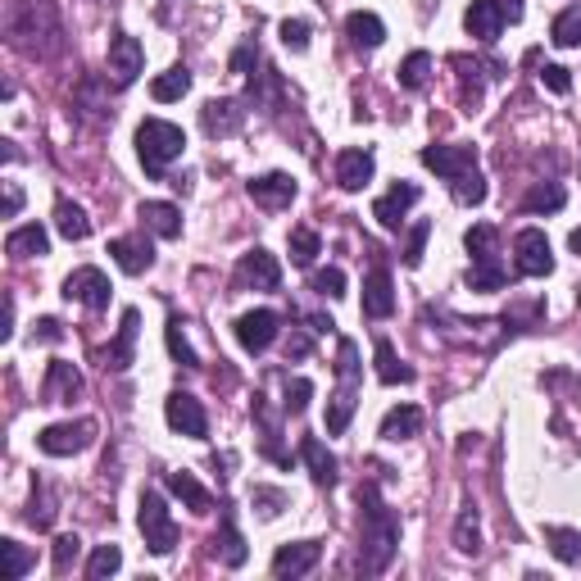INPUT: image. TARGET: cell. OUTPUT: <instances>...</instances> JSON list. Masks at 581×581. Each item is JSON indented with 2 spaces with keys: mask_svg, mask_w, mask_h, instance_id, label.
Here are the masks:
<instances>
[{
  "mask_svg": "<svg viewBox=\"0 0 581 581\" xmlns=\"http://www.w3.org/2000/svg\"><path fill=\"white\" fill-rule=\"evenodd\" d=\"M64 336V327H60V318H37L32 323V341H46V345H55Z\"/></svg>",
  "mask_w": 581,
  "mask_h": 581,
  "instance_id": "cell-53",
  "label": "cell"
},
{
  "mask_svg": "<svg viewBox=\"0 0 581 581\" xmlns=\"http://www.w3.org/2000/svg\"><path fill=\"white\" fill-rule=\"evenodd\" d=\"M522 10H527L522 0H500V14H504V23H518V19H522Z\"/></svg>",
  "mask_w": 581,
  "mask_h": 581,
  "instance_id": "cell-56",
  "label": "cell"
},
{
  "mask_svg": "<svg viewBox=\"0 0 581 581\" xmlns=\"http://www.w3.org/2000/svg\"><path fill=\"white\" fill-rule=\"evenodd\" d=\"M463 28L473 32L477 41H495L504 28V14H500V0H473L468 14H463Z\"/></svg>",
  "mask_w": 581,
  "mask_h": 581,
  "instance_id": "cell-21",
  "label": "cell"
},
{
  "mask_svg": "<svg viewBox=\"0 0 581 581\" xmlns=\"http://www.w3.org/2000/svg\"><path fill=\"white\" fill-rule=\"evenodd\" d=\"M32 563H37V554H32L28 545H19V541H0V572H5V581L28 577Z\"/></svg>",
  "mask_w": 581,
  "mask_h": 581,
  "instance_id": "cell-30",
  "label": "cell"
},
{
  "mask_svg": "<svg viewBox=\"0 0 581 581\" xmlns=\"http://www.w3.org/2000/svg\"><path fill=\"white\" fill-rule=\"evenodd\" d=\"M355 395L359 391H336L332 404H327V432L341 436L345 427H350V418H355Z\"/></svg>",
  "mask_w": 581,
  "mask_h": 581,
  "instance_id": "cell-40",
  "label": "cell"
},
{
  "mask_svg": "<svg viewBox=\"0 0 581 581\" xmlns=\"http://www.w3.org/2000/svg\"><path fill=\"white\" fill-rule=\"evenodd\" d=\"M73 395H82V373L64 359L46 368V386H41V404H69Z\"/></svg>",
  "mask_w": 581,
  "mask_h": 581,
  "instance_id": "cell-14",
  "label": "cell"
},
{
  "mask_svg": "<svg viewBox=\"0 0 581 581\" xmlns=\"http://www.w3.org/2000/svg\"><path fill=\"white\" fill-rule=\"evenodd\" d=\"M78 554H82L78 536H60V541H55V554H50V559H55V572H60V577H69V568L78 563Z\"/></svg>",
  "mask_w": 581,
  "mask_h": 581,
  "instance_id": "cell-49",
  "label": "cell"
},
{
  "mask_svg": "<svg viewBox=\"0 0 581 581\" xmlns=\"http://www.w3.org/2000/svg\"><path fill=\"white\" fill-rule=\"evenodd\" d=\"M277 327H282V318L273 309H250V314L237 318V341L246 345L250 355H264L268 345L277 341Z\"/></svg>",
  "mask_w": 581,
  "mask_h": 581,
  "instance_id": "cell-8",
  "label": "cell"
},
{
  "mask_svg": "<svg viewBox=\"0 0 581 581\" xmlns=\"http://www.w3.org/2000/svg\"><path fill=\"white\" fill-rule=\"evenodd\" d=\"M563 200H568V191H563L559 182H541V187L527 191L522 209H527V214H554V209H563Z\"/></svg>",
  "mask_w": 581,
  "mask_h": 581,
  "instance_id": "cell-35",
  "label": "cell"
},
{
  "mask_svg": "<svg viewBox=\"0 0 581 581\" xmlns=\"http://www.w3.org/2000/svg\"><path fill=\"white\" fill-rule=\"evenodd\" d=\"M286 355H291V359H305L309 355V336H291V341H286Z\"/></svg>",
  "mask_w": 581,
  "mask_h": 581,
  "instance_id": "cell-55",
  "label": "cell"
},
{
  "mask_svg": "<svg viewBox=\"0 0 581 581\" xmlns=\"http://www.w3.org/2000/svg\"><path fill=\"white\" fill-rule=\"evenodd\" d=\"M0 336H14V300H5V327H0Z\"/></svg>",
  "mask_w": 581,
  "mask_h": 581,
  "instance_id": "cell-57",
  "label": "cell"
},
{
  "mask_svg": "<svg viewBox=\"0 0 581 581\" xmlns=\"http://www.w3.org/2000/svg\"><path fill=\"white\" fill-rule=\"evenodd\" d=\"M568 246H572V255H581V227H577V232H572V237H568Z\"/></svg>",
  "mask_w": 581,
  "mask_h": 581,
  "instance_id": "cell-58",
  "label": "cell"
},
{
  "mask_svg": "<svg viewBox=\"0 0 581 581\" xmlns=\"http://www.w3.org/2000/svg\"><path fill=\"white\" fill-rule=\"evenodd\" d=\"M545 545L559 563H581V532L572 527H545Z\"/></svg>",
  "mask_w": 581,
  "mask_h": 581,
  "instance_id": "cell-32",
  "label": "cell"
},
{
  "mask_svg": "<svg viewBox=\"0 0 581 581\" xmlns=\"http://www.w3.org/2000/svg\"><path fill=\"white\" fill-rule=\"evenodd\" d=\"M418 196H423V191H418L414 182H395V187L386 191V196H377V205H373V218H377V223L386 227V232H395V227L404 223V214H409V209L418 205Z\"/></svg>",
  "mask_w": 581,
  "mask_h": 581,
  "instance_id": "cell-11",
  "label": "cell"
},
{
  "mask_svg": "<svg viewBox=\"0 0 581 581\" xmlns=\"http://www.w3.org/2000/svg\"><path fill=\"white\" fill-rule=\"evenodd\" d=\"M277 32H282V46L286 50H309V23L305 19H286Z\"/></svg>",
  "mask_w": 581,
  "mask_h": 581,
  "instance_id": "cell-51",
  "label": "cell"
},
{
  "mask_svg": "<svg viewBox=\"0 0 581 581\" xmlns=\"http://www.w3.org/2000/svg\"><path fill=\"white\" fill-rule=\"evenodd\" d=\"M164 341H168V355L178 359L182 368H200V355H196V350H191L187 332H182V318H168V327H164Z\"/></svg>",
  "mask_w": 581,
  "mask_h": 581,
  "instance_id": "cell-37",
  "label": "cell"
},
{
  "mask_svg": "<svg viewBox=\"0 0 581 581\" xmlns=\"http://www.w3.org/2000/svg\"><path fill=\"white\" fill-rule=\"evenodd\" d=\"M454 545H459L463 554H477V550H482V532H477V513L473 509H463L459 522H454Z\"/></svg>",
  "mask_w": 581,
  "mask_h": 581,
  "instance_id": "cell-45",
  "label": "cell"
},
{
  "mask_svg": "<svg viewBox=\"0 0 581 581\" xmlns=\"http://www.w3.org/2000/svg\"><path fill=\"white\" fill-rule=\"evenodd\" d=\"M427 73H432V55H427V50H414V55L400 64V87L404 91H418L427 82Z\"/></svg>",
  "mask_w": 581,
  "mask_h": 581,
  "instance_id": "cell-43",
  "label": "cell"
},
{
  "mask_svg": "<svg viewBox=\"0 0 581 581\" xmlns=\"http://www.w3.org/2000/svg\"><path fill=\"white\" fill-rule=\"evenodd\" d=\"M214 550H218V559H223L227 568H241V563L250 559V550H246V541H241L232 513H223V527H218V536H214Z\"/></svg>",
  "mask_w": 581,
  "mask_h": 581,
  "instance_id": "cell-27",
  "label": "cell"
},
{
  "mask_svg": "<svg viewBox=\"0 0 581 581\" xmlns=\"http://www.w3.org/2000/svg\"><path fill=\"white\" fill-rule=\"evenodd\" d=\"M495 227L491 223H477V227H468V237H463V246H468V255H473V264L477 259H495Z\"/></svg>",
  "mask_w": 581,
  "mask_h": 581,
  "instance_id": "cell-44",
  "label": "cell"
},
{
  "mask_svg": "<svg viewBox=\"0 0 581 581\" xmlns=\"http://www.w3.org/2000/svg\"><path fill=\"white\" fill-rule=\"evenodd\" d=\"M237 282L241 286H255V291H277V286H282V268H277V259L268 255L264 246H255V250H246V255H241Z\"/></svg>",
  "mask_w": 581,
  "mask_h": 581,
  "instance_id": "cell-10",
  "label": "cell"
},
{
  "mask_svg": "<svg viewBox=\"0 0 581 581\" xmlns=\"http://www.w3.org/2000/svg\"><path fill=\"white\" fill-rule=\"evenodd\" d=\"M55 227L64 232V241H87L91 237V218L82 214L73 200H60V205H55Z\"/></svg>",
  "mask_w": 581,
  "mask_h": 581,
  "instance_id": "cell-31",
  "label": "cell"
},
{
  "mask_svg": "<svg viewBox=\"0 0 581 581\" xmlns=\"http://www.w3.org/2000/svg\"><path fill=\"white\" fill-rule=\"evenodd\" d=\"M168 491L178 495L191 513H209V504H214V495H209L191 473H168Z\"/></svg>",
  "mask_w": 581,
  "mask_h": 581,
  "instance_id": "cell-28",
  "label": "cell"
},
{
  "mask_svg": "<svg viewBox=\"0 0 581 581\" xmlns=\"http://www.w3.org/2000/svg\"><path fill=\"white\" fill-rule=\"evenodd\" d=\"M309 395H314V382L309 377H286V414H305L309 409Z\"/></svg>",
  "mask_w": 581,
  "mask_h": 581,
  "instance_id": "cell-46",
  "label": "cell"
},
{
  "mask_svg": "<svg viewBox=\"0 0 581 581\" xmlns=\"http://www.w3.org/2000/svg\"><path fill=\"white\" fill-rule=\"evenodd\" d=\"M109 255H114V264H119L128 277H141L150 264H155V250H150L146 237H119V241H109Z\"/></svg>",
  "mask_w": 581,
  "mask_h": 581,
  "instance_id": "cell-16",
  "label": "cell"
},
{
  "mask_svg": "<svg viewBox=\"0 0 581 581\" xmlns=\"http://www.w3.org/2000/svg\"><path fill=\"white\" fill-rule=\"evenodd\" d=\"M191 91V73L187 69H168V73H159L155 82H150V96L159 100V105H168V100H182Z\"/></svg>",
  "mask_w": 581,
  "mask_h": 581,
  "instance_id": "cell-34",
  "label": "cell"
},
{
  "mask_svg": "<svg viewBox=\"0 0 581 581\" xmlns=\"http://www.w3.org/2000/svg\"><path fill=\"white\" fill-rule=\"evenodd\" d=\"M418 427H423V409L418 404H400V409H391L382 418V441H409V436H418Z\"/></svg>",
  "mask_w": 581,
  "mask_h": 581,
  "instance_id": "cell-26",
  "label": "cell"
},
{
  "mask_svg": "<svg viewBox=\"0 0 581 581\" xmlns=\"http://www.w3.org/2000/svg\"><path fill=\"white\" fill-rule=\"evenodd\" d=\"M423 164L432 173H441L445 182H454L459 173L477 168V150L473 146H423Z\"/></svg>",
  "mask_w": 581,
  "mask_h": 581,
  "instance_id": "cell-12",
  "label": "cell"
},
{
  "mask_svg": "<svg viewBox=\"0 0 581 581\" xmlns=\"http://www.w3.org/2000/svg\"><path fill=\"white\" fill-rule=\"evenodd\" d=\"M182 146H187V137H182L178 123H168V119H146L137 128V155L141 164H146V173H164L173 159L182 155Z\"/></svg>",
  "mask_w": 581,
  "mask_h": 581,
  "instance_id": "cell-2",
  "label": "cell"
},
{
  "mask_svg": "<svg viewBox=\"0 0 581 581\" xmlns=\"http://www.w3.org/2000/svg\"><path fill=\"white\" fill-rule=\"evenodd\" d=\"M309 286H314L318 296H327V300H341L345 296V273H341V268H318Z\"/></svg>",
  "mask_w": 581,
  "mask_h": 581,
  "instance_id": "cell-48",
  "label": "cell"
},
{
  "mask_svg": "<svg viewBox=\"0 0 581 581\" xmlns=\"http://www.w3.org/2000/svg\"><path fill=\"white\" fill-rule=\"evenodd\" d=\"M364 314L368 318H391L395 314V291H391V273L373 268L364 277Z\"/></svg>",
  "mask_w": 581,
  "mask_h": 581,
  "instance_id": "cell-20",
  "label": "cell"
},
{
  "mask_svg": "<svg viewBox=\"0 0 581 581\" xmlns=\"http://www.w3.org/2000/svg\"><path fill=\"white\" fill-rule=\"evenodd\" d=\"M577 305H581V291H577Z\"/></svg>",
  "mask_w": 581,
  "mask_h": 581,
  "instance_id": "cell-59",
  "label": "cell"
},
{
  "mask_svg": "<svg viewBox=\"0 0 581 581\" xmlns=\"http://www.w3.org/2000/svg\"><path fill=\"white\" fill-rule=\"evenodd\" d=\"M286 246H291V264H296V268H309V264H314V255L323 250V246H318V232H314V227H296Z\"/></svg>",
  "mask_w": 581,
  "mask_h": 581,
  "instance_id": "cell-42",
  "label": "cell"
},
{
  "mask_svg": "<svg viewBox=\"0 0 581 581\" xmlns=\"http://www.w3.org/2000/svg\"><path fill=\"white\" fill-rule=\"evenodd\" d=\"M164 418H168V427H173V432H182V436H196V441H205V436H209L205 409H200V400H196V395H187V391L168 395V400H164Z\"/></svg>",
  "mask_w": 581,
  "mask_h": 581,
  "instance_id": "cell-7",
  "label": "cell"
},
{
  "mask_svg": "<svg viewBox=\"0 0 581 581\" xmlns=\"http://www.w3.org/2000/svg\"><path fill=\"white\" fill-rule=\"evenodd\" d=\"M377 382H386V386H395V382H414V368L409 364H400V355H395V345L386 341H377Z\"/></svg>",
  "mask_w": 581,
  "mask_h": 581,
  "instance_id": "cell-29",
  "label": "cell"
},
{
  "mask_svg": "<svg viewBox=\"0 0 581 581\" xmlns=\"http://www.w3.org/2000/svg\"><path fill=\"white\" fill-rule=\"evenodd\" d=\"M5 250L14 259H32V255H50V237L41 223H28V227H14L10 237H5Z\"/></svg>",
  "mask_w": 581,
  "mask_h": 581,
  "instance_id": "cell-25",
  "label": "cell"
},
{
  "mask_svg": "<svg viewBox=\"0 0 581 581\" xmlns=\"http://www.w3.org/2000/svg\"><path fill=\"white\" fill-rule=\"evenodd\" d=\"M141 69H146V50H141V41L119 32V37L109 41V73H114V82H119V87H132Z\"/></svg>",
  "mask_w": 581,
  "mask_h": 581,
  "instance_id": "cell-9",
  "label": "cell"
},
{
  "mask_svg": "<svg viewBox=\"0 0 581 581\" xmlns=\"http://www.w3.org/2000/svg\"><path fill=\"white\" fill-rule=\"evenodd\" d=\"M513 255H518L522 277H550L554 273V255H550V241H545L541 227H522L518 237H513Z\"/></svg>",
  "mask_w": 581,
  "mask_h": 581,
  "instance_id": "cell-5",
  "label": "cell"
},
{
  "mask_svg": "<svg viewBox=\"0 0 581 581\" xmlns=\"http://www.w3.org/2000/svg\"><path fill=\"white\" fill-rule=\"evenodd\" d=\"M400 545V518L382 504V491L373 482L359 486V572L377 577L391 568Z\"/></svg>",
  "mask_w": 581,
  "mask_h": 581,
  "instance_id": "cell-1",
  "label": "cell"
},
{
  "mask_svg": "<svg viewBox=\"0 0 581 581\" xmlns=\"http://www.w3.org/2000/svg\"><path fill=\"white\" fill-rule=\"evenodd\" d=\"M91 436H96V423H91V418H78V423H50L46 432H37V450L64 459V454L87 450Z\"/></svg>",
  "mask_w": 581,
  "mask_h": 581,
  "instance_id": "cell-4",
  "label": "cell"
},
{
  "mask_svg": "<svg viewBox=\"0 0 581 581\" xmlns=\"http://www.w3.org/2000/svg\"><path fill=\"white\" fill-rule=\"evenodd\" d=\"M109 296H114V286H109V277L100 273V268H73L69 277H64V300H78V305L87 309H105Z\"/></svg>",
  "mask_w": 581,
  "mask_h": 581,
  "instance_id": "cell-6",
  "label": "cell"
},
{
  "mask_svg": "<svg viewBox=\"0 0 581 581\" xmlns=\"http://www.w3.org/2000/svg\"><path fill=\"white\" fill-rule=\"evenodd\" d=\"M250 196L264 209H282L296 200V178H291V173H264V178L250 182Z\"/></svg>",
  "mask_w": 581,
  "mask_h": 581,
  "instance_id": "cell-18",
  "label": "cell"
},
{
  "mask_svg": "<svg viewBox=\"0 0 581 581\" xmlns=\"http://www.w3.org/2000/svg\"><path fill=\"white\" fill-rule=\"evenodd\" d=\"M137 218L150 227V232H155V237H164V241L182 237V209L168 205V200H146V205L137 209Z\"/></svg>",
  "mask_w": 581,
  "mask_h": 581,
  "instance_id": "cell-19",
  "label": "cell"
},
{
  "mask_svg": "<svg viewBox=\"0 0 581 581\" xmlns=\"http://www.w3.org/2000/svg\"><path fill=\"white\" fill-rule=\"evenodd\" d=\"M336 182H341V191H364L373 182V155L368 150H341L336 155Z\"/></svg>",
  "mask_w": 581,
  "mask_h": 581,
  "instance_id": "cell-17",
  "label": "cell"
},
{
  "mask_svg": "<svg viewBox=\"0 0 581 581\" xmlns=\"http://www.w3.org/2000/svg\"><path fill=\"white\" fill-rule=\"evenodd\" d=\"M504 282H509V273H504L500 259H477V264L468 268V286H473V291H504Z\"/></svg>",
  "mask_w": 581,
  "mask_h": 581,
  "instance_id": "cell-36",
  "label": "cell"
},
{
  "mask_svg": "<svg viewBox=\"0 0 581 581\" xmlns=\"http://www.w3.org/2000/svg\"><path fill=\"white\" fill-rule=\"evenodd\" d=\"M345 32H350V41H355L359 50H377L386 41V23L377 19L373 10H355L345 19Z\"/></svg>",
  "mask_w": 581,
  "mask_h": 581,
  "instance_id": "cell-24",
  "label": "cell"
},
{
  "mask_svg": "<svg viewBox=\"0 0 581 581\" xmlns=\"http://www.w3.org/2000/svg\"><path fill=\"white\" fill-rule=\"evenodd\" d=\"M541 82L554 91V96H568V87H572V78H568V69H563V64H545Z\"/></svg>",
  "mask_w": 581,
  "mask_h": 581,
  "instance_id": "cell-52",
  "label": "cell"
},
{
  "mask_svg": "<svg viewBox=\"0 0 581 581\" xmlns=\"http://www.w3.org/2000/svg\"><path fill=\"white\" fill-rule=\"evenodd\" d=\"M300 459L309 463V473H314L318 486H336V454L327 450L318 436H305V441H300Z\"/></svg>",
  "mask_w": 581,
  "mask_h": 581,
  "instance_id": "cell-23",
  "label": "cell"
},
{
  "mask_svg": "<svg viewBox=\"0 0 581 581\" xmlns=\"http://www.w3.org/2000/svg\"><path fill=\"white\" fill-rule=\"evenodd\" d=\"M318 554H323V545L318 541H296V545H282V550L273 554V577H305L309 568L318 563Z\"/></svg>",
  "mask_w": 581,
  "mask_h": 581,
  "instance_id": "cell-13",
  "label": "cell"
},
{
  "mask_svg": "<svg viewBox=\"0 0 581 581\" xmlns=\"http://www.w3.org/2000/svg\"><path fill=\"white\" fill-rule=\"evenodd\" d=\"M119 568H123V550H119V545H96V550H91V559H87V577L91 581L114 577Z\"/></svg>",
  "mask_w": 581,
  "mask_h": 581,
  "instance_id": "cell-38",
  "label": "cell"
},
{
  "mask_svg": "<svg viewBox=\"0 0 581 581\" xmlns=\"http://www.w3.org/2000/svg\"><path fill=\"white\" fill-rule=\"evenodd\" d=\"M141 536H146V550L150 554H168L173 545H178V522H173V513H168L164 495L159 491H141Z\"/></svg>",
  "mask_w": 581,
  "mask_h": 581,
  "instance_id": "cell-3",
  "label": "cell"
},
{
  "mask_svg": "<svg viewBox=\"0 0 581 581\" xmlns=\"http://www.w3.org/2000/svg\"><path fill=\"white\" fill-rule=\"evenodd\" d=\"M250 500H255V509L264 513V518H277V513L286 509V491H273V486H255Z\"/></svg>",
  "mask_w": 581,
  "mask_h": 581,
  "instance_id": "cell-50",
  "label": "cell"
},
{
  "mask_svg": "<svg viewBox=\"0 0 581 581\" xmlns=\"http://www.w3.org/2000/svg\"><path fill=\"white\" fill-rule=\"evenodd\" d=\"M23 209V191H19V182H5V218H14Z\"/></svg>",
  "mask_w": 581,
  "mask_h": 581,
  "instance_id": "cell-54",
  "label": "cell"
},
{
  "mask_svg": "<svg viewBox=\"0 0 581 581\" xmlns=\"http://www.w3.org/2000/svg\"><path fill=\"white\" fill-rule=\"evenodd\" d=\"M137 327H141V314H137V309H123V327H119V336H114V345H109V350H105V368L123 373V368L132 364V345H137Z\"/></svg>",
  "mask_w": 581,
  "mask_h": 581,
  "instance_id": "cell-22",
  "label": "cell"
},
{
  "mask_svg": "<svg viewBox=\"0 0 581 581\" xmlns=\"http://www.w3.org/2000/svg\"><path fill=\"white\" fill-rule=\"evenodd\" d=\"M359 373H364V364H359V345L341 341V350H336V382H341V391H359Z\"/></svg>",
  "mask_w": 581,
  "mask_h": 581,
  "instance_id": "cell-33",
  "label": "cell"
},
{
  "mask_svg": "<svg viewBox=\"0 0 581 581\" xmlns=\"http://www.w3.org/2000/svg\"><path fill=\"white\" fill-rule=\"evenodd\" d=\"M200 123H205L209 137H232V132H241V123H246V109H241L237 100H209V105L200 109Z\"/></svg>",
  "mask_w": 581,
  "mask_h": 581,
  "instance_id": "cell-15",
  "label": "cell"
},
{
  "mask_svg": "<svg viewBox=\"0 0 581 581\" xmlns=\"http://www.w3.org/2000/svg\"><path fill=\"white\" fill-rule=\"evenodd\" d=\"M550 41H554V46H563V50L581 46V5H572V10H563L559 19H554Z\"/></svg>",
  "mask_w": 581,
  "mask_h": 581,
  "instance_id": "cell-39",
  "label": "cell"
},
{
  "mask_svg": "<svg viewBox=\"0 0 581 581\" xmlns=\"http://www.w3.org/2000/svg\"><path fill=\"white\" fill-rule=\"evenodd\" d=\"M427 237H432V223H427V218H418L414 232H409V241H404V268H418V264H423Z\"/></svg>",
  "mask_w": 581,
  "mask_h": 581,
  "instance_id": "cell-47",
  "label": "cell"
},
{
  "mask_svg": "<svg viewBox=\"0 0 581 581\" xmlns=\"http://www.w3.org/2000/svg\"><path fill=\"white\" fill-rule=\"evenodd\" d=\"M450 191H454L459 205H482V200H486V178L477 173V168H468V173H459V178L450 182Z\"/></svg>",
  "mask_w": 581,
  "mask_h": 581,
  "instance_id": "cell-41",
  "label": "cell"
}]
</instances>
